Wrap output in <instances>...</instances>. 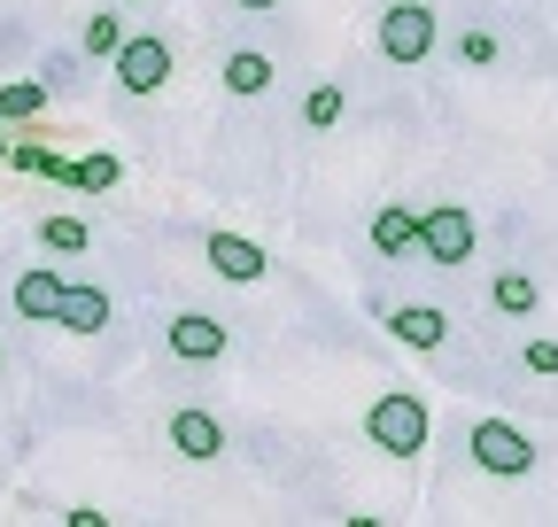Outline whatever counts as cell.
<instances>
[{"instance_id": "obj_1", "label": "cell", "mask_w": 558, "mask_h": 527, "mask_svg": "<svg viewBox=\"0 0 558 527\" xmlns=\"http://www.w3.org/2000/svg\"><path fill=\"white\" fill-rule=\"evenodd\" d=\"M365 434L388 450V457H418L435 434V412H427V395H411V388H388L373 395V412H365Z\"/></svg>"}, {"instance_id": "obj_2", "label": "cell", "mask_w": 558, "mask_h": 527, "mask_svg": "<svg viewBox=\"0 0 558 527\" xmlns=\"http://www.w3.org/2000/svg\"><path fill=\"white\" fill-rule=\"evenodd\" d=\"M435 47H442V16L427 9V0H396V9H380V62L418 71Z\"/></svg>"}, {"instance_id": "obj_3", "label": "cell", "mask_w": 558, "mask_h": 527, "mask_svg": "<svg viewBox=\"0 0 558 527\" xmlns=\"http://www.w3.org/2000/svg\"><path fill=\"white\" fill-rule=\"evenodd\" d=\"M109 71H117V86H124L132 101H148V94H163V86H171L179 54H171V39H163V32H132V39L117 47Z\"/></svg>"}, {"instance_id": "obj_4", "label": "cell", "mask_w": 558, "mask_h": 527, "mask_svg": "<svg viewBox=\"0 0 558 527\" xmlns=\"http://www.w3.org/2000/svg\"><path fill=\"white\" fill-rule=\"evenodd\" d=\"M473 248H481V225H473V210H458V203H435V210H418V256H427V264L458 272V264H473Z\"/></svg>"}, {"instance_id": "obj_5", "label": "cell", "mask_w": 558, "mask_h": 527, "mask_svg": "<svg viewBox=\"0 0 558 527\" xmlns=\"http://www.w3.org/2000/svg\"><path fill=\"white\" fill-rule=\"evenodd\" d=\"M465 450H473V466H481V474H497V481H520V474H535V442H527L512 419H473Z\"/></svg>"}, {"instance_id": "obj_6", "label": "cell", "mask_w": 558, "mask_h": 527, "mask_svg": "<svg viewBox=\"0 0 558 527\" xmlns=\"http://www.w3.org/2000/svg\"><path fill=\"white\" fill-rule=\"evenodd\" d=\"M202 256H209V272L233 280V287H256V280L271 272V256H264L248 233H209V241H202Z\"/></svg>"}, {"instance_id": "obj_7", "label": "cell", "mask_w": 558, "mask_h": 527, "mask_svg": "<svg viewBox=\"0 0 558 527\" xmlns=\"http://www.w3.org/2000/svg\"><path fill=\"white\" fill-rule=\"evenodd\" d=\"M226 350H233V334H226L209 310H179V318H171V357H186V365H218Z\"/></svg>"}, {"instance_id": "obj_8", "label": "cell", "mask_w": 558, "mask_h": 527, "mask_svg": "<svg viewBox=\"0 0 558 527\" xmlns=\"http://www.w3.org/2000/svg\"><path fill=\"white\" fill-rule=\"evenodd\" d=\"M171 450L194 457V466H209V457H226V427L209 419L202 404H179V412H171Z\"/></svg>"}, {"instance_id": "obj_9", "label": "cell", "mask_w": 558, "mask_h": 527, "mask_svg": "<svg viewBox=\"0 0 558 527\" xmlns=\"http://www.w3.org/2000/svg\"><path fill=\"white\" fill-rule=\"evenodd\" d=\"M388 334H396L403 350L427 357V350H442V342H450V318H442L435 303H403V310H388Z\"/></svg>"}, {"instance_id": "obj_10", "label": "cell", "mask_w": 558, "mask_h": 527, "mask_svg": "<svg viewBox=\"0 0 558 527\" xmlns=\"http://www.w3.org/2000/svg\"><path fill=\"white\" fill-rule=\"evenodd\" d=\"M54 326H62V334H101V326H109V295H101V287H86V280H70V287H62Z\"/></svg>"}, {"instance_id": "obj_11", "label": "cell", "mask_w": 558, "mask_h": 527, "mask_svg": "<svg viewBox=\"0 0 558 527\" xmlns=\"http://www.w3.org/2000/svg\"><path fill=\"white\" fill-rule=\"evenodd\" d=\"M218 78H226V94H233V101H256V94H271V78H279V71H271V54H256V47H233Z\"/></svg>"}, {"instance_id": "obj_12", "label": "cell", "mask_w": 558, "mask_h": 527, "mask_svg": "<svg viewBox=\"0 0 558 527\" xmlns=\"http://www.w3.org/2000/svg\"><path fill=\"white\" fill-rule=\"evenodd\" d=\"M373 248H380V256H411V248H418V210H411V203L373 210Z\"/></svg>"}, {"instance_id": "obj_13", "label": "cell", "mask_w": 558, "mask_h": 527, "mask_svg": "<svg viewBox=\"0 0 558 527\" xmlns=\"http://www.w3.org/2000/svg\"><path fill=\"white\" fill-rule=\"evenodd\" d=\"M62 287H70L62 272H24L9 303H16V318H47V326H54V310H62Z\"/></svg>"}, {"instance_id": "obj_14", "label": "cell", "mask_w": 558, "mask_h": 527, "mask_svg": "<svg viewBox=\"0 0 558 527\" xmlns=\"http://www.w3.org/2000/svg\"><path fill=\"white\" fill-rule=\"evenodd\" d=\"M535 303H543L535 272H497V280H488V310H497V318H535Z\"/></svg>"}, {"instance_id": "obj_15", "label": "cell", "mask_w": 558, "mask_h": 527, "mask_svg": "<svg viewBox=\"0 0 558 527\" xmlns=\"http://www.w3.org/2000/svg\"><path fill=\"white\" fill-rule=\"evenodd\" d=\"M39 248H47V256H86V248H94V225L70 218V210H47V218H39Z\"/></svg>"}, {"instance_id": "obj_16", "label": "cell", "mask_w": 558, "mask_h": 527, "mask_svg": "<svg viewBox=\"0 0 558 527\" xmlns=\"http://www.w3.org/2000/svg\"><path fill=\"white\" fill-rule=\"evenodd\" d=\"M32 117H47V78L0 86V124H32Z\"/></svg>"}, {"instance_id": "obj_17", "label": "cell", "mask_w": 558, "mask_h": 527, "mask_svg": "<svg viewBox=\"0 0 558 527\" xmlns=\"http://www.w3.org/2000/svg\"><path fill=\"white\" fill-rule=\"evenodd\" d=\"M132 32H124V16L117 9H101V16H86V32H78V47L94 54V62H117V47H124Z\"/></svg>"}, {"instance_id": "obj_18", "label": "cell", "mask_w": 558, "mask_h": 527, "mask_svg": "<svg viewBox=\"0 0 558 527\" xmlns=\"http://www.w3.org/2000/svg\"><path fill=\"white\" fill-rule=\"evenodd\" d=\"M9 163H16L24 179H54V186H70V156H54L47 140H24V148H9Z\"/></svg>"}, {"instance_id": "obj_19", "label": "cell", "mask_w": 558, "mask_h": 527, "mask_svg": "<svg viewBox=\"0 0 558 527\" xmlns=\"http://www.w3.org/2000/svg\"><path fill=\"white\" fill-rule=\"evenodd\" d=\"M117 179H124V163H117L109 148H101V156H78V163H70V186H78V194H109Z\"/></svg>"}, {"instance_id": "obj_20", "label": "cell", "mask_w": 558, "mask_h": 527, "mask_svg": "<svg viewBox=\"0 0 558 527\" xmlns=\"http://www.w3.org/2000/svg\"><path fill=\"white\" fill-rule=\"evenodd\" d=\"M341 117H349V94H341V86H311V94H303V124H311V132H333Z\"/></svg>"}, {"instance_id": "obj_21", "label": "cell", "mask_w": 558, "mask_h": 527, "mask_svg": "<svg viewBox=\"0 0 558 527\" xmlns=\"http://www.w3.org/2000/svg\"><path fill=\"white\" fill-rule=\"evenodd\" d=\"M497 54H505V47H497V32H481V24H473V32H458V62H465V71H497Z\"/></svg>"}, {"instance_id": "obj_22", "label": "cell", "mask_w": 558, "mask_h": 527, "mask_svg": "<svg viewBox=\"0 0 558 527\" xmlns=\"http://www.w3.org/2000/svg\"><path fill=\"white\" fill-rule=\"evenodd\" d=\"M520 365H527L535 380H558V342H550V334H535V342L520 350Z\"/></svg>"}, {"instance_id": "obj_23", "label": "cell", "mask_w": 558, "mask_h": 527, "mask_svg": "<svg viewBox=\"0 0 558 527\" xmlns=\"http://www.w3.org/2000/svg\"><path fill=\"white\" fill-rule=\"evenodd\" d=\"M62 527H117V519H109L101 504H70V512H62Z\"/></svg>"}, {"instance_id": "obj_24", "label": "cell", "mask_w": 558, "mask_h": 527, "mask_svg": "<svg viewBox=\"0 0 558 527\" xmlns=\"http://www.w3.org/2000/svg\"><path fill=\"white\" fill-rule=\"evenodd\" d=\"M233 9H256V16H264V9H279V0H233Z\"/></svg>"}, {"instance_id": "obj_25", "label": "cell", "mask_w": 558, "mask_h": 527, "mask_svg": "<svg viewBox=\"0 0 558 527\" xmlns=\"http://www.w3.org/2000/svg\"><path fill=\"white\" fill-rule=\"evenodd\" d=\"M0 163H9V124H0Z\"/></svg>"}, {"instance_id": "obj_26", "label": "cell", "mask_w": 558, "mask_h": 527, "mask_svg": "<svg viewBox=\"0 0 558 527\" xmlns=\"http://www.w3.org/2000/svg\"><path fill=\"white\" fill-rule=\"evenodd\" d=\"M124 9H140V0H124Z\"/></svg>"}, {"instance_id": "obj_27", "label": "cell", "mask_w": 558, "mask_h": 527, "mask_svg": "<svg viewBox=\"0 0 558 527\" xmlns=\"http://www.w3.org/2000/svg\"><path fill=\"white\" fill-rule=\"evenodd\" d=\"M0 365H9V350H0Z\"/></svg>"}]
</instances>
